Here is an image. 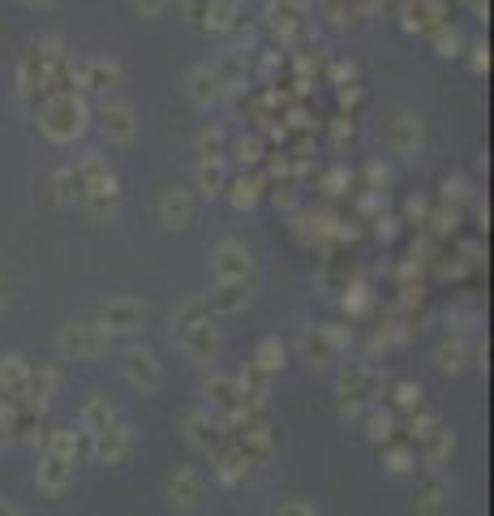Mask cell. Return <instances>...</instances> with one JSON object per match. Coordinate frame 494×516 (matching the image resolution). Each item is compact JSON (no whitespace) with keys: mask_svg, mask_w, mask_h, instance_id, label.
Masks as SVG:
<instances>
[{"mask_svg":"<svg viewBox=\"0 0 494 516\" xmlns=\"http://www.w3.org/2000/svg\"><path fill=\"white\" fill-rule=\"evenodd\" d=\"M78 185H82V207L91 220H112L116 207H121V181H116L112 164L104 155H86L74 164Z\"/></svg>","mask_w":494,"mask_h":516,"instance_id":"6da1fadb","label":"cell"},{"mask_svg":"<svg viewBox=\"0 0 494 516\" xmlns=\"http://www.w3.org/2000/svg\"><path fill=\"white\" fill-rule=\"evenodd\" d=\"M39 125H43V134H48L52 142H74L82 129H86V108H82V99H74L69 91H52L48 99H43Z\"/></svg>","mask_w":494,"mask_h":516,"instance_id":"7a4b0ae2","label":"cell"},{"mask_svg":"<svg viewBox=\"0 0 494 516\" xmlns=\"http://www.w3.org/2000/svg\"><path fill=\"white\" fill-rule=\"evenodd\" d=\"M108 344H112V336L99 323H65L61 336H56V353H61L65 362H95V357L108 353Z\"/></svg>","mask_w":494,"mask_h":516,"instance_id":"3957f363","label":"cell"},{"mask_svg":"<svg viewBox=\"0 0 494 516\" xmlns=\"http://www.w3.org/2000/svg\"><path fill=\"white\" fill-rule=\"evenodd\" d=\"M151 319V310H147V301H138V297H108L104 306H99V327H104L108 336H134L142 332Z\"/></svg>","mask_w":494,"mask_h":516,"instance_id":"277c9868","label":"cell"},{"mask_svg":"<svg viewBox=\"0 0 494 516\" xmlns=\"http://www.w3.org/2000/svg\"><path fill=\"white\" fill-rule=\"evenodd\" d=\"M172 340L181 344V353L198 366H211L220 357V332H215L211 319H198V323H185V327H172Z\"/></svg>","mask_w":494,"mask_h":516,"instance_id":"5b68a950","label":"cell"},{"mask_svg":"<svg viewBox=\"0 0 494 516\" xmlns=\"http://www.w3.org/2000/svg\"><path fill=\"white\" fill-rule=\"evenodd\" d=\"M121 375H125V383L134 387V392H142V396L159 392V383H164V370H159L155 353L142 349V344H129V349H121Z\"/></svg>","mask_w":494,"mask_h":516,"instance_id":"8992f818","label":"cell"},{"mask_svg":"<svg viewBox=\"0 0 494 516\" xmlns=\"http://www.w3.org/2000/svg\"><path fill=\"white\" fill-rule=\"evenodd\" d=\"M374 400H379V375H374L370 366H353L340 379V405H344V413H348V418H357V413L374 409Z\"/></svg>","mask_w":494,"mask_h":516,"instance_id":"52a82bcc","label":"cell"},{"mask_svg":"<svg viewBox=\"0 0 494 516\" xmlns=\"http://www.w3.org/2000/svg\"><path fill=\"white\" fill-rule=\"evenodd\" d=\"M69 65H74V82L86 86L91 95H112L125 82L121 65L108 61V56H82V61H69Z\"/></svg>","mask_w":494,"mask_h":516,"instance_id":"ba28073f","label":"cell"},{"mask_svg":"<svg viewBox=\"0 0 494 516\" xmlns=\"http://www.w3.org/2000/svg\"><path fill=\"white\" fill-rule=\"evenodd\" d=\"M202 396H207V413H215L220 422H237L245 413V400H241V387L232 375H211L207 383H202Z\"/></svg>","mask_w":494,"mask_h":516,"instance_id":"9c48e42d","label":"cell"},{"mask_svg":"<svg viewBox=\"0 0 494 516\" xmlns=\"http://www.w3.org/2000/svg\"><path fill=\"white\" fill-rule=\"evenodd\" d=\"M185 435H190V443L198 452H207V456H220L228 448V422H220L215 413L207 409H198L185 418Z\"/></svg>","mask_w":494,"mask_h":516,"instance_id":"30bf717a","label":"cell"},{"mask_svg":"<svg viewBox=\"0 0 494 516\" xmlns=\"http://www.w3.org/2000/svg\"><path fill=\"white\" fill-rule=\"evenodd\" d=\"M250 246L237 237H224L220 246H215L211 254V271H215V280H250Z\"/></svg>","mask_w":494,"mask_h":516,"instance_id":"8fae6325","label":"cell"},{"mask_svg":"<svg viewBox=\"0 0 494 516\" xmlns=\"http://www.w3.org/2000/svg\"><path fill=\"white\" fill-rule=\"evenodd\" d=\"M340 349H344L340 327H305L301 332V353L310 357V366H331Z\"/></svg>","mask_w":494,"mask_h":516,"instance_id":"7c38bea8","label":"cell"},{"mask_svg":"<svg viewBox=\"0 0 494 516\" xmlns=\"http://www.w3.org/2000/svg\"><path fill=\"white\" fill-rule=\"evenodd\" d=\"M26 392H31V366L18 353L0 357V396L13 400V405H26Z\"/></svg>","mask_w":494,"mask_h":516,"instance_id":"4fadbf2b","label":"cell"},{"mask_svg":"<svg viewBox=\"0 0 494 516\" xmlns=\"http://www.w3.org/2000/svg\"><path fill=\"white\" fill-rule=\"evenodd\" d=\"M99 134L116 147H125V142H134L138 134V121H134V108L129 104H104L99 108Z\"/></svg>","mask_w":494,"mask_h":516,"instance_id":"5bb4252c","label":"cell"},{"mask_svg":"<svg viewBox=\"0 0 494 516\" xmlns=\"http://www.w3.org/2000/svg\"><path fill=\"white\" fill-rule=\"evenodd\" d=\"M190 220H194V194L185 190V185H168V190L159 194V224L190 228Z\"/></svg>","mask_w":494,"mask_h":516,"instance_id":"9a60e30c","label":"cell"},{"mask_svg":"<svg viewBox=\"0 0 494 516\" xmlns=\"http://www.w3.org/2000/svg\"><path fill=\"white\" fill-rule=\"evenodd\" d=\"M129 448H134V435H129V426H125L121 418H116L108 430H99V435L91 439V456H99V461H108V465L125 461Z\"/></svg>","mask_w":494,"mask_h":516,"instance_id":"2e32d148","label":"cell"},{"mask_svg":"<svg viewBox=\"0 0 494 516\" xmlns=\"http://www.w3.org/2000/svg\"><path fill=\"white\" fill-rule=\"evenodd\" d=\"M241 387V400H245V409H263L267 405V396H271V370H263L258 362H245L241 375H232Z\"/></svg>","mask_w":494,"mask_h":516,"instance_id":"e0dca14e","label":"cell"},{"mask_svg":"<svg viewBox=\"0 0 494 516\" xmlns=\"http://www.w3.org/2000/svg\"><path fill=\"white\" fill-rule=\"evenodd\" d=\"M413 448H421L426 465H439V461H447V456H452L456 439H452V430H447L439 418H434V422H426V430H417V443H413Z\"/></svg>","mask_w":494,"mask_h":516,"instance_id":"ac0fdd59","label":"cell"},{"mask_svg":"<svg viewBox=\"0 0 494 516\" xmlns=\"http://www.w3.org/2000/svg\"><path fill=\"white\" fill-rule=\"evenodd\" d=\"M387 142H391V151H396V155H404V160L421 155V117L400 112V117L391 121V129H387Z\"/></svg>","mask_w":494,"mask_h":516,"instance_id":"d6986e66","label":"cell"},{"mask_svg":"<svg viewBox=\"0 0 494 516\" xmlns=\"http://www.w3.org/2000/svg\"><path fill=\"white\" fill-rule=\"evenodd\" d=\"M211 314H241L250 306V280H220L215 284V293L207 297Z\"/></svg>","mask_w":494,"mask_h":516,"instance_id":"ffe728a7","label":"cell"},{"mask_svg":"<svg viewBox=\"0 0 494 516\" xmlns=\"http://www.w3.org/2000/svg\"><path fill=\"white\" fill-rule=\"evenodd\" d=\"M185 86H190V99L198 108H215L224 99V86H220V78H215L211 65H194L190 78H185Z\"/></svg>","mask_w":494,"mask_h":516,"instance_id":"44dd1931","label":"cell"},{"mask_svg":"<svg viewBox=\"0 0 494 516\" xmlns=\"http://www.w3.org/2000/svg\"><path fill=\"white\" fill-rule=\"evenodd\" d=\"M35 482H39V491L43 495H61L69 482H74V465H65V461H56L52 452H43V461L35 469Z\"/></svg>","mask_w":494,"mask_h":516,"instance_id":"7402d4cb","label":"cell"},{"mask_svg":"<svg viewBox=\"0 0 494 516\" xmlns=\"http://www.w3.org/2000/svg\"><path fill=\"white\" fill-rule=\"evenodd\" d=\"M168 495H172V504L177 508H194L202 499V473L194 465H181L177 473H172V482H168Z\"/></svg>","mask_w":494,"mask_h":516,"instance_id":"603a6c76","label":"cell"},{"mask_svg":"<svg viewBox=\"0 0 494 516\" xmlns=\"http://www.w3.org/2000/svg\"><path fill=\"white\" fill-rule=\"evenodd\" d=\"M116 418H121V413H116V405H112L108 396H91V400L82 405V426H78V430H82L86 439H95L99 430H108Z\"/></svg>","mask_w":494,"mask_h":516,"instance_id":"cb8c5ba5","label":"cell"},{"mask_svg":"<svg viewBox=\"0 0 494 516\" xmlns=\"http://www.w3.org/2000/svg\"><path fill=\"white\" fill-rule=\"evenodd\" d=\"M56 387H61V375H56V366H39L31 370V392H26V405L31 409H48Z\"/></svg>","mask_w":494,"mask_h":516,"instance_id":"d4e9b609","label":"cell"},{"mask_svg":"<svg viewBox=\"0 0 494 516\" xmlns=\"http://www.w3.org/2000/svg\"><path fill=\"white\" fill-rule=\"evenodd\" d=\"M443 504H447V482L443 478H426L417 486V495H413L417 516H443Z\"/></svg>","mask_w":494,"mask_h":516,"instance_id":"484cf974","label":"cell"},{"mask_svg":"<svg viewBox=\"0 0 494 516\" xmlns=\"http://www.w3.org/2000/svg\"><path fill=\"white\" fill-rule=\"evenodd\" d=\"M194 177H198V190L211 194V198H220L228 190V168H224V160H198Z\"/></svg>","mask_w":494,"mask_h":516,"instance_id":"4316f807","label":"cell"},{"mask_svg":"<svg viewBox=\"0 0 494 516\" xmlns=\"http://www.w3.org/2000/svg\"><path fill=\"white\" fill-rule=\"evenodd\" d=\"M211 69H215V78H220L224 91H241L245 86V56L241 52H224Z\"/></svg>","mask_w":494,"mask_h":516,"instance_id":"83f0119b","label":"cell"},{"mask_svg":"<svg viewBox=\"0 0 494 516\" xmlns=\"http://www.w3.org/2000/svg\"><path fill=\"white\" fill-rule=\"evenodd\" d=\"M215 478H220L224 486H237V482H245V478H250V461H245V456L241 452H220V456H215Z\"/></svg>","mask_w":494,"mask_h":516,"instance_id":"f1b7e54d","label":"cell"},{"mask_svg":"<svg viewBox=\"0 0 494 516\" xmlns=\"http://www.w3.org/2000/svg\"><path fill=\"white\" fill-rule=\"evenodd\" d=\"M228 147V138H224V129H202L198 134V160H224V151Z\"/></svg>","mask_w":494,"mask_h":516,"instance_id":"f546056e","label":"cell"},{"mask_svg":"<svg viewBox=\"0 0 494 516\" xmlns=\"http://www.w3.org/2000/svg\"><path fill=\"white\" fill-rule=\"evenodd\" d=\"M254 362L258 366H263V370H271V375H275V370H284V344L280 340H263V344H258V353H254Z\"/></svg>","mask_w":494,"mask_h":516,"instance_id":"4dcf8cb0","label":"cell"},{"mask_svg":"<svg viewBox=\"0 0 494 516\" xmlns=\"http://www.w3.org/2000/svg\"><path fill=\"white\" fill-rule=\"evenodd\" d=\"M366 426H370V439H374V443H387V439H391V430H396V413H387V409H370Z\"/></svg>","mask_w":494,"mask_h":516,"instance_id":"1f68e13d","label":"cell"},{"mask_svg":"<svg viewBox=\"0 0 494 516\" xmlns=\"http://www.w3.org/2000/svg\"><path fill=\"white\" fill-rule=\"evenodd\" d=\"M254 203H258V177H241L237 185H232V207L250 211Z\"/></svg>","mask_w":494,"mask_h":516,"instance_id":"d6a6232c","label":"cell"},{"mask_svg":"<svg viewBox=\"0 0 494 516\" xmlns=\"http://www.w3.org/2000/svg\"><path fill=\"white\" fill-rule=\"evenodd\" d=\"M396 409H400V413L421 409V383H413V379H400V383H396Z\"/></svg>","mask_w":494,"mask_h":516,"instance_id":"836d02e7","label":"cell"},{"mask_svg":"<svg viewBox=\"0 0 494 516\" xmlns=\"http://www.w3.org/2000/svg\"><path fill=\"white\" fill-rule=\"evenodd\" d=\"M439 366L447 370V375H456V370L464 366V340H443L439 344Z\"/></svg>","mask_w":494,"mask_h":516,"instance_id":"e575fe53","label":"cell"},{"mask_svg":"<svg viewBox=\"0 0 494 516\" xmlns=\"http://www.w3.org/2000/svg\"><path fill=\"white\" fill-rule=\"evenodd\" d=\"M434 43H439V52H443V56H460V52H456V48H460V35H456L447 22H443V26H434Z\"/></svg>","mask_w":494,"mask_h":516,"instance_id":"d590c367","label":"cell"},{"mask_svg":"<svg viewBox=\"0 0 494 516\" xmlns=\"http://www.w3.org/2000/svg\"><path fill=\"white\" fill-rule=\"evenodd\" d=\"M387 469H391V473L413 469V448H409V443H404V448H391V452H387Z\"/></svg>","mask_w":494,"mask_h":516,"instance_id":"8d00e7d4","label":"cell"},{"mask_svg":"<svg viewBox=\"0 0 494 516\" xmlns=\"http://www.w3.org/2000/svg\"><path fill=\"white\" fill-rule=\"evenodd\" d=\"M323 9H327V18L336 22V26H348V22H353V13H357L353 5L344 9V0H323Z\"/></svg>","mask_w":494,"mask_h":516,"instance_id":"74e56055","label":"cell"},{"mask_svg":"<svg viewBox=\"0 0 494 516\" xmlns=\"http://www.w3.org/2000/svg\"><path fill=\"white\" fill-rule=\"evenodd\" d=\"M185 13H190V22H194V26H207L211 0H185Z\"/></svg>","mask_w":494,"mask_h":516,"instance_id":"f35d334b","label":"cell"},{"mask_svg":"<svg viewBox=\"0 0 494 516\" xmlns=\"http://www.w3.org/2000/svg\"><path fill=\"white\" fill-rule=\"evenodd\" d=\"M275 516H318L310 504H305V499H288V504L280 508V512H275Z\"/></svg>","mask_w":494,"mask_h":516,"instance_id":"ab89813d","label":"cell"},{"mask_svg":"<svg viewBox=\"0 0 494 516\" xmlns=\"http://www.w3.org/2000/svg\"><path fill=\"white\" fill-rule=\"evenodd\" d=\"M164 5H168V0H134V9L142 13V18H159V13H164Z\"/></svg>","mask_w":494,"mask_h":516,"instance_id":"60d3db41","label":"cell"},{"mask_svg":"<svg viewBox=\"0 0 494 516\" xmlns=\"http://www.w3.org/2000/svg\"><path fill=\"white\" fill-rule=\"evenodd\" d=\"M353 9H357V13H379L383 0H353Z\"/></svg>","mask_w":494,"mask_h":516,"instance_id":"b9f144b4","label":"cell"},{"mask_svg":"<svg viewBox=\"0 0 494 516\" xmlns=\"http://www.w3.org/2000/svg\"><path fill=\"white\" fill-rule=\"evenodd\" d=\"M0 516H22V512L13 508V504H5V499H0Z\"/></svg>","mask_w":494,"mask_h":516,"instance_id":"7bdbcfd3","label":"cell"},{"mask_svg":"<svg viewBox=\"0 0 494 516\" xmlns=\"http://www.w3.org/2000/svg\"><path fill=\"white\" fill-rule=\"evenodd\" d=\"M22 5H35V9H48L52 0H22Z\"/></svg>","mask_w":494,"mask_h":516,"instance_id":"ee69618b","label":"cell"},{"mask_svg":"<svg viewBox=\"0 0 494 516\" xmlns=\"http://www.w3.org/2000/svg\"><path fill=\"white\" fill-rule=\"evenodd\" d=\"M5 301H9V289H5V280H0V310H5Z\"/></svg>","mask_w":494,"mask_h":516,"instance_id":"f6af8a7d","label":"cell"},{"mask_svg":"<svg viewBox=\"0 0 494 516\" xmlns=\"http://www.w3.org/2000/svg\"><path fill=\"white\" fill-rule=\"evenodd\" d=\"M5 439H9V435H5V430H0V448H5Z\"/></svg>","mask_w":494,"mask_h":516,"instance_id":"bcb514c9","label":"cell"}]
</instances>
